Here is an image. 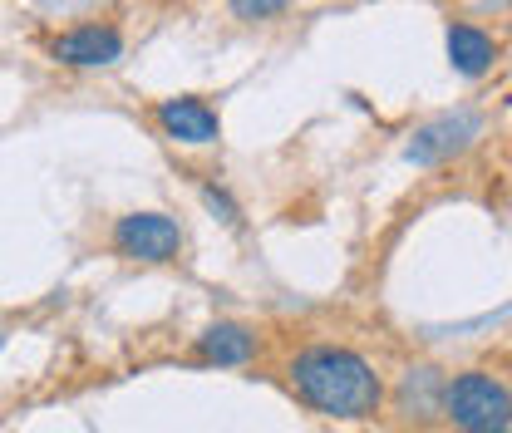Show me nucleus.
Wrapping results in <instances>:
<instances>
[{"label": "nucleus", "instance_id": "0eeeda50", "mask_svg": "<svg viewBox=\"0 0 512 433\" xmlns=\"http://www.w3.org/2000/svg\"><path fill=\"white\" fill-rule=\"evenodd\" d=\"M444 384L448 374L439 365H429V360H414V365H404V370L394 374V384H389V399H384V414H394L404 429H434V424H444Z\"/></svg>", "mask_w": 512, "mask_h": 433}, {"label": "nucleus", "instance_id": "f03ea898", "mask_svg": "<svg viewBox=\"0 0 512 433\" xmlns=\"http://www.w3.org/2000/svg\"><path fill=\"white\" fill-rule=\"evenodd\" d=\"M444 429L448 433H498L512 429V379L488 365L448 374L444 384Z\"/></svg>", "mask_w": 512, "mask_h": 433}, {"label": "nucleus", "instance_id": "423d86ee", "mask_svg": "<svg viewBox=\"0 0 512 433\" xmlns=\"http://www.w3.org/2000/svg\"><path fill=\"white\" fill-rule=\"evenodd\" d=\"M261 350H266L261 325L222 315V320H207V325L192 335V345H188L183 360L197 365V370H247V365L261 360Z\"/></svg>", "mask_w": 512, "mask_h": 433}, {"label": "nucleus", "instance_id": "6e6552de", "mask_svg": "<svg viewBox=\"0 0 512 433\" xmlns=\"http://www.w3.org/2000/svg\"><path fill=\"white\" fill-rule=\"evenodd\" d=\"M478 138H483V114L478 109H448V114H434L409 133L404 158L414 168H444L453 158H463Z\"/></svg>", "mask_w": 512, "mask_h": 433}, {"label": "nucleus", "instance_id": "f257e3e1", "mask_svg": "<svg viewBox=\"0 0 512 433\" xmlns=\"http://www.w3.org/2000/svg\"><path fill=\"white\" fill-rule=\"evenodd\" d=\"M286 394L325 424H375L389 399V374L345 340H301L281 355Z\"/></svg>", "mask_w": 512, "mask_h": 433}, {"label": "nucleus", "instance_id": "f8f14e48", "mask_svg": "<svg viewBox=\"0 0 512 433\" xmlns=\"http://www.w3.org/2000/svg\"><path fill=\"white\" fill-rule=\"evenodd\" d=\"M0 350H5V330H0Z\"/></svg>", "mask_w": 512, "mask_h": 433}, {"label": "nucleus", "instance_id": "1a4fd4ad", "mask_svg": "<svg viewBox=\"0 0 512 433\" xmlns=\"http://www.w3.org/2000/svg\"><path fill=\"white\" fill-rule=\"evenodd\" d=\"M444 50H448V69L458 79H483L503 60V40L488 25H478V20H448Z\"/></svg>", "mask_w": 512, "mask_h": 433}, {"label": "nucleus", "instance_id": "20e7f679", "mask_svg": "<svg viewBox=\"0 0 512 433\" xmlns=\"http://www.w3.org/2000/svg\"><path fill=\"white\" fill-rule=\"evenodd\" d=\"M109 251L133 266H178L188 251V227L163 212V207H143V212H124L109 227Z\"/></svg>", "mask_w": 512, "mask_h": 433}, {"label": "nucleus", "instance_id": "39448f33", "mask_svg": "<svg viewBox=\"0 0 512 433\" xmlns=\"http://www.w3.org/2000/svg\"><path fill=\"white\" fill-rule=\"evenodd\" d=\"M148 124L173 148H217L222 143V104L212 94H163L148 99Z\"/></svg>", "mask_w": 512, "mask_h": 433}, {"label": "nucleus", "instance_id": "4468645a", "mask_svg": "<svg viewBox=\"0 0 512 433\" xmlns=\"http://www.w3.org/2000/svg\"><path fill=\"white\" fill-rule=\"evenodd\" d=\"M498 433H512V429H498Z\"/></svg>", "mask_w": 512, "mask_h": 433}, {"label": "nucleus", "instance_id": "ddd939ff", "mask_svg": "<svg viewBox=\"0 0 512 433\" xmlns=\"http://www.w3.org/2000/svg\"><path fill=\"white\" fill-rule=\"evenodd\" d=\"M365 433H380V429H365Z\"/></svg>", "mask_w": 512, "mask_h": 433}, {"label": "nucleus", "instance_id": "9d476101", "mask_svg": "<svg viewBox=\"0 0 512 433\" xmlns=\"http://www.w3.org/2000/svg\"><path fill=\"white\" fill-rule=\"evenodd\" d=\"M291 5H296V0H222V10H227L237 25H247V30L286 20V15H291Z\"/></svg>", "mask_w": 512, "mask_h": 433}, {"label": "nucleus", "instance_id": "9b49d317", "mask_svg": "<svg viewBox=\"0 0 512 433\" xmlns=\"http://www.w3.org/2000/svg\"><path fill=\"white\" fill-rule=\"evenodd\" d=\"M197 197H202V207L222 222V227H242V202L227 192V183H217V178H202L197 183Z\"/></svg>", "mask_w": 512, "mask_h": 433}, {"label": "nucleus", "instance_id": "7ed1b4c3", "mask_svg": "<svg viewBox=\"0 0 512 433\" xmlns=\"http://www.w3.org/2000/svg\"><path fill=\"white\" fill-rule=\"evenodd\" d=\"M45 60L60 64V69H114L128 55V30L119 15H89V20H74L60 25L40 40Z\"/></svg>", "mask_w": 512, "mask_h": 433}]
</instances>
